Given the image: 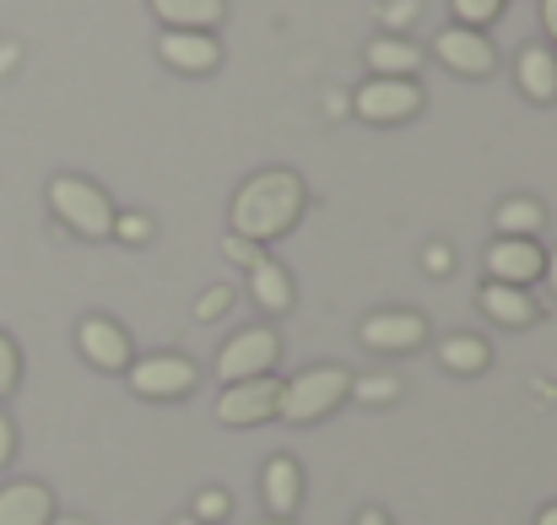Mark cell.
Instances as JSON below:
<instances>
[{
	"label": "cell",
	"mask_w": 557,
	"mask_h": 525,
	"mask_svg": "<svg viewBox=\"0 0 557 525\" xmlns=\"http://www.w3.org/2000/svg\"><path fill=\"white\" fill-rule=\"evenodd\" d=\"M304 206H309L304 174H293V169H260V174L244 179L238 195H233V233L249 239V244H271V239H282V233L298 228Z\"/></svg>",
	"instance_id": "1"
},
{
	"label": "cell",
	"mask_w": 557,
	"mask_h": 525,
	"mask_svg": "<svg viewBox=\"0 0 557 525\" xmlns=\"http://www.w3.org/2000/svg\"><path fill=\"white\" fill-rule=\"evenodd\" d=\"M547 271V255L536 239H498L487 249V282H509V288H531Z\"/></svg>",
	"instance_id": "11"
},
{
	"label": "cell",
	"mask_w": 557,
	"mask_h": 525,
	"mask_svg": "<svg viewBox=\"0 0 557 525\" xmlns=\"http://www.w3.org/2000/svg\"><path fill=\"white\" fill-rule=\"evenodd\" d=\"M542 27H547V38L557 44V0H542Z\"/></svg>",
	"instance_id": "34"
},
{
	"label": "cell",
	"mask_w": 557,
	"mask_h": 525,
	"mask_svg": "<svg viewBox=\"0 0 557 525\" xmlns=\"http://www.w3.org/2000/svg\"><path fill=\"white\" fill-rule=\"evenodd\" d=\"M395 395H400V379L395 374H369V379L352 374V390H347V401H363V406H384Z\"/></svg>",
	"instance_id": "22"
},
{
	"label": "cell",
	"mask_w": 557,
	"mask_h": 525,
	"mask_svg": "<svg viewBox=\"0 0 557 525\" xmlns=\"http://www.w3.org/2000/svg\"><path fill=\"white\" fill-rule=\"evenodd\" d=\"M282 357V337L271 326H249L238 337H227L216 352V379L222 384H244V379H265Z\"/></svg>",
	"instance_id": "4"
},
{
	"label": "cell",
	"mask_w": 557,
	"mask_h": 525,
	"mask_svg": "<svg viewBox=\"0 0 557 525\" xmlns=\"http://www.w3.org/2000/svg\"><path fill=\"white\" fill-rule=\"evenodd\" d=\"M233 309V293L227 288H206L200 298H195V320H222Z\"/></svg>",
	"instance_id": "28"
},
{
	"label": "cell",
	"mask_w": 557,
	"mask_h": 525,
	"mask_svg": "<svg viewBox=\"0 0 557 525\" xmlns=\"http://www.w3.org/2000/svg\"><path fill=\"white\" fill-rule=\"evenodd\" d=\"M542 277H547V288H553V298H557V249L547 255V271H542Z\"/></svg>",
	"instance_id": "36"
},
{
	"label": "cell",
	"mask_w": 557,
	"mask_h": 525,
	"mask_svg": "<svg viewBox=\"0 0 557 525\" xmlns=\"http://www.w3.org/2000/svg\"><path fill=\"white\" fill-rule=\"evenodd\" d=\"M433 54H438L455 76H493V65H498L493 38L476 33V27H444V33L433 38Z\"/></svg>",
	"instance_id": "9"
},
{
	"label": "cell",
	"mask_w": 557,
	"mask_h": 525,
	"mask_svg": "<svg viewBox=\"0 0 557 525\" xmlns=\"http://www.w3.org/2000/svg\"><path fill=\"white\" fill-rule=\"evenodd\" d=\"M422 266H428V277H449V271H455V249H449V244H428Z\"/></svg>",
	"instance_id": "30"
},
{
	"label": "cell",
	"mask_w": 557,
	"mask_h": 525,
	"mask_svg": "<svg viewBox=\"0 0 557 525\" xmlns=\"http://www.w3.org/2000/svg\"><path fill=\"white\" fill-rule=\"evenodd\" d=\"M249 298H255L265 315H287V309H293V277H287V266H276L271 255H260V260L249 266Z\"/></svg>",
	"instance_id": "17"
},
{
	"label": "cell",
	"mask_w": 557,
	"mask_h": 525,
	"mask_svg": "<svg viewBox=\"0 0 557 525\" xmlns=\"http://www.w3.org/2000/svg\"><path fill=\"white\" fill-rule=\"evenodd\" d=\"M515 76H520V93L531 98V103H553L557 98V54L547 44H531V49H520V65H515Z\"/></svg>",
	"instance_id": "18"
},
{
	"label": "cell",
	"mask_w": 557,
	"mask_h": 525,
	"mask_svg": "<svg viewBox=\"0 0 557 525\" xmlns=\"http://www.w3.org/2000/svg\"><path fill=\"white\" fill-rule=\"evenodd\" d=\"M222 255H227L233 266H244V271H249L265 249H260V244H249V239H238V233H227V239H222Z\"/></svg>",
	"instance_id": "29"
},
{
	"label": "cell",
	"mask_w": 557,
	"mask_h": 525,
	"mask_svg": "<svg viewBox=\"0 0 557 525\" xmlns=\"http://www.w3.org/2000/svg\"><path fill=\"white\" fill-rule=\"evenodd\" d=\"M49 521H54V493L44 483L0 488V525H49Z\"/></svg>",
	"instance_id": "15"
},
{
	"label": "cell",
	"mask_w": 557,
	"mask_h": 525,
	"mask_svg": "<svg viewBox=\"0 0 557 525\" xmlns=\"http://www.w3.org/2000/svg\"><path fill=\"white\" fill-rule=\"evenodd\" d=\"M227 515H233V499L222 488H200L195 493V525H222Z\"/></svg>",
	"instance_id": "24"
},
{
	"label": "cell",
	"mask_w": 557,
	"mask_h": 525,
	"mask_svg": "<svg viewBox=\"0 0 557 525\" xmlns=\"http://www.w3.org/2000/svg\"><path fill=\"white\" fill-rule=\"evenodd\" d=\"M265 525H293V521H265Z\"/></svg>",
	"instance_id": "40"
},
{
	"label": "cell",
	"mask_w": 557,
	"mask_h": 525,
	"mask_svg": "<svg viewBox=\"0 0 557 525\" xmlns=\"http://www.w3.org/2000/svg\"><path fill=\"white\" fill-rule=\"evenodd\" d=\"M49 525H92V521H76V515H54Z\"/></svg>",
	"instance_id": "38"
},
{
	"label": "cell",
	"mask_w": 557,
	"mask_h": 525,
	"mask_svg": "<svg viewBox=\"0 0 557 525\" xmlns=\"http://www.w3.org/2000/svg\"><path fill=\"white\" fill-rule=\"evenodd\" d=\"M369 71H373V76H400V82H417V71H422V49H417L411 38L384 33V38H373V44H369Z\"/></svg>",
	"instance_id": "19"
},
{
	"label": "cell",
	"mask_w": 557,
	"mask_h": 525,
	"mask_svg": "<svg viewBox=\"0 0 557 525\" xmlns=\"http://www.w3.org/2000/svg\"><path fill=\"white\" fill-rule=\"evenodd\" d=\"M438 363L449 368V374H487V363H493V347L482 342V337H471V331H455V337H444L438 342Z\"/></svg>",
	"instance_id": "21"
},
{
	"label": "cell",
	"mask_w": 557,
	"mask_h": 525,
	"mask_svg": "<svg viewBox=\"0 0 557 525\" xmlns=\"http://www.w3.org/2000/svg\"><path fill=\"white\" fill-rule=\"evenodd\" d=\"M504 5L509 0H449V11H455V27H487V22H498L504 16Z\"/></svg>",
	"instance_id": "23"
},
{
	"label": "cell",
	"mask_w": 557,
	"mask_h": 525,
	"mask_svg": "<svg viewBox=\"0 0 557 525\" xmlns=\"http://www.w3.org/2000/svg\"><path fill=\"white\" fill-rule=\"evenodd\" d=\"M49 211L82 233V239H114V200L92 184V179H76V174H54L49 179Z\"/></svg>",
	"instance_id": "3"
},
{
	"label": "cell",
	"mask_w": 557,
	"mask_h": 525,
	"mask_svg": "<svg viewBox=\"0 0 557 525\" xmlns=\"http://www.w3.org/2000/svg\"><path fill=\"white\" fill-rule=\"evenodd\" d=\"M358 525H389V515H384V510H363V515H358Z\"/></svg>",
	"instance_id": "35"
},
{
	"label": "cell",
	"mask_w": 557,
	"mask_h": 525,
	"mask_svg": "<svg viewBox=\"0 0 557 525\" xmlns=\"http://www.w3.org/2000/svg\"><path fill=\"white\" fill-rule=\"evenodd\" d=\"M152 228H158V222H152L147 211H120V217H114V239H120V244H147Z\"/></svg>",
	"instance_id": "25"
},
{
	"label": "cell",
	"mask_w": 557,
	"mask_h": 525,
	"mask_svg": "<svg viewBox=\"0 0 557 525\" xmlns=\"http://www.w3.org/2000/svg\"><path fill=\"white\" fill-rule=\"evenodd\" d=\"M476 304H482V315L498 320L504 331H525V326H536V315H542V304L531 298V288H509V282H487V288L476 293Z\"/></svg>",
	"instance_id": "14"
},
{
	"label": "cell",
	"mask_w": 557,
	"mask_h": 525,
	"mask_svg": "<svg viewBox=\"0 0 557 525\" xmlns=\"http://www.w3.org/2000/svg\"><path fill=\"white\" fill-rule=\"evenodd\" d=\"M16 379H22V352H16V342L0 331V401L16 390Z\"/></svg>",
	"instance_id": "27"
},
{
	"label": "cell",
	"mask_w": 557,
	"mask_h": 525,
	"mask_svg": "<svg viewBox=\"0 0 557 525\" xmlns=\"http://www.w3.org/2000/svg\"><path fill=\"white\" fill-rule=\"evenodd\" d=\"M260 488H265V515L271 521H293L298 504H304V466L293 455H271Z\"/></svg>",
	"instance_id": "13"
},
{
	"label": "cell",
	"mask_w": 557,
	"mask_h": 525,
	"mask_svg": "<svg viewBox=\"0 0 557 525\" xmlns=\"http://www.w3.org/2000/svg\"><path fill=\"white\" fill-rule=\"evenodd\" d=\"M131 374V390L141 395V401H180L195 390V363L180 357V352H158V357H141V363H131L125 368Z\"/></svg>",
	"instance_id": "6"
},
{
	"label": "cell",
	"mask_w": 557,
	"mask_h": 525,
	"mask_svg": "<svg viewBox=\"0 0 557 525\" xmlns=\"http://www.w3.org/2000/svg\"><path fill=\"white\" fill-rule=\"evenodd\" d=\"M536 525H557V504H547V510L536 515Z\"/></svg>",
	"instance_id": "37"
},
{
	"label": "cell",
	"mask_w": 557,
	"mask_h": 525,
	"mask_svg": "<svg viewBox=\"0 0 557 525\" xmlns=\"http://www.w3.org/2000/svg\"><path fill=\"white\" fill-rule=\"evenodd\" d=\"M16 60H22V44H16V38H5V44H0V76H5V71H16Z\"/></svg>",
	"instance_id": "33"
},
{
	"label": "cell",
	"mask_w": 557,
	"mask_h": 525,
	"mask_svg": "<svg viewBox=\"0 0 557 525\" xmlns=\"http://www.w3.org/2000/svg\"><path fill=\"white\" fill-rule=\"evenodd\" d=\"M347 390H352V374H347L342 363L304 368L298 379H287V384H282V395H276V417H282V423H293V428H309V423L331 417V412L347 401Z\"/></svg>",
	"instance_id": "2"
},
{
	"label": "cell",
	"mask_w": 557,
	"mask_h": 525,
	"mask_svg": "<svg viewBox=\"0 0 557 525\" xmlns=\"http://www.w3.org/2000/svg\"><path fill=\"white\" fill-rule=\"evenodd\" d=\"M493 222H498V239H536V233L547 228V206L531 200V195H509V200L493 211Z\"/></svg>",
	"instance_id": "20"
},
{
	"label": "cell",
	"mask_w": 557,
	"mask_h": 525,
	"mask_svg": "<svg viewBox=\"0 0 557 525\" xmlns=\"http://www.w3.org/2000/svg\"><path fill=\"white\" fill-rule=\"evenodd\" d=\"M147 5L163 27H185V33H211L227 16V0H147Z\"/></svg>",
	"instance_id": "16"
},
{
	"label": "cell",
	"mask_w": 557,
	"mask_h": 525,
	"mask_svg": "<svg viewBox=\"0 0 557 525\" xmlns=\"http://www.w3.org/2000/svg\"><path fill=\"white\" fill-rule=\"evenodd\" d=\"M325 114H331V120L352 114V93H336V87H331V93H325Z\"/></svg>",
	"instance_id": "32"
},
{
	"label": "cell",
	"mask_w": 557,
	"mask_h": 525,
	"mask_svg": "<svg viewBox=\"0 0 557 525\" xmlns=\"http://www.w3.org/2000/svg\"><path fill=\"white\" fill-rule=\"evenodd\" d=\"M276 395H282V379H244V384H227L216 395V423L227 428H255V423H271L276 417Z\"/></svg>",
	"instance_id": "7"
},
{
	"label": "cell",
	"mask_w": 557,
	"mask_h": 525,
	"mask_svg": "<svg viewBox=\"0 0 557 525\" xmlns=\"http://www.w3.org/2000/svg\"><path fill=\"white\" fill-rule=\"evenodd\" d=\"M76 347H82V357H87L92 368H103V374H120V368L136 363L125 326H114V320H103V315H92V320L76 326Z\"/></svg>",
	"instance_id": "12"
},
{
	"label": "cell",
	"mask_w": 557,
	"mask_h": 525,
	"mask_svg": "<svg viewBox=\"0 0 557 525\" xmlns=\"http://www.w3.org/2000/svg\"><path fill=\"white\" fill-rule=\"evenodd\" d=\"M158 60L180 76H211L222 65V44L211 33H185V27H163L158 33Z\"/></svg>",
	"instance_id": "8"
},
{
	"label": "cell",
	"mask_w": 557,
	"mask_h": 525,
	"mask_svg": "<svg viewBox=\"0 0 557 525\" xmlns=\"http://www.w3.org/2000/svg\"><path fill=\"white\" fill-rule=\"evenodd\" d=\"M11 455H16V428H11V417L0 412V472L11 466Z\"/></svg>",
	"instance_id": "31"
},
{
	"label": "cell",
	"mask_w": 557,
	"mask_h": 525,
	"mask_svg": "<svg viewBox=\"0 0 557 525\" xmlns=\"http://www.w3.org/2000/svg\"><path fill=\"white\" fill-rule=\"evenodd\" d=\"M422 16V0H384V11H379V22L395 33V38H406V27Z\"/></svg>",
	"instance_id": "26"
},
{
	"label": "cell",
	"mask_w": 557,
	"mask_h": 525,
	"mask_svg": "<svg viewBox=\"0 0 557 525\" xmlns=\"http://www.w3.org/2000/svg\"><path fill=\"white\" fill-rule=\"evenodd\" d=\"M352 114L363 125H406L411 114H422V82H400V76H373L352 93Z\"/></svg>",
	"instance_id": "5"
},
{
	"label": "cell",
	"mask_w": 557,
	"mask_h": 525,
	"mask_svg": "<svg viewBox=\"0 0 557 525\" xmlns=\"http://www.w3.org/2000/svg\"><path fill=\"white\" fill-rule=\"evenodd\" d=\"M174 525H195V515H180V521H174Z\"/></svg>",
	"instance_id": "39"
},
{
	"label": "cell",
	"mask_w": 557,
	"mask_h": 525,
	"mask_svg": "<svg viewBox=\"0 0 557 525\" xmlns=\"http://www.w3.org/2000/svg\"><path fill=\"white\" fill-rule=\"evenodd\" d=\"M363 347L373 352H417L422 342H428V320L422 315H411V309H379V315H369L363 320Z\"/></svg>",
	"instance_id": "10"
}]
</instances>
